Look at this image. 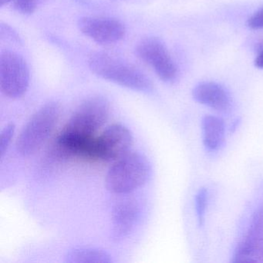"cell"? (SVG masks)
Masks as SVG:
<instances>
[{
  "instance_id": "cell-18",
  "label": "cell",
  "mask_w": 263,
  "mask_h": 263,
  "mask_svg": "<svg viewBox=\"0 0 263 263\" xmlns=\"http://www.w3.org/2000/svg\"><path fill=\"white\" fill-rule=\"evenodd\" d=\"M255 65L258 68L263 69V50L257 56L255 61Z\"/></svg>"
},
{
  "instance_id": "cell-15",
  "label": "cell",
  "mask_w": 263,
  "mask_h": 263,
  "mask_svg": "<svg viewBox=\"0 0 263 263\" xmlns=\"http://www.w3.org/2000/svg\"><path fill=\"white\" fill-rule=\"evenodd\" d=\"M15 127L13 124H9L4 127V130L1 132L0 135V155L1 157H4L10 146V143L12 141L13 135H14Z\"/></svg>"
},
{
  "instance_id": "cell-2",
  "label": "cell",
  "mask_w": 263,
  "mask_h": 263,
  "mask_svg": "<svg viewBox=\"0 0 263 263\" xmlns=\"http://www.w3.org/2000/svg\"><path fill=\"white\" fill-rule=\"evenodd\" d=\"M62 114L61 104L50 101L36 110L16 140V151L24 157L36 153L51 136Z\"/></svg>"
},
{
  "instance_id": "cell-10",
  "label": "cell",
  "mask_w": 263,
  "mask_h": 263,
  "mask_svg": "<svg viewBox=\"0 0 263 263\" xmlns=\"http://www.w3.org/2000/svg\"><path fill=\"white\" fill-rule=\"evenodd\" d=\"M194 99L214 110L224 111L230 106V97L224 87L215 82L198 84L192 91Z\"/></svg>"
},
{
  "instance_id": "cell-7",
  "label": "cell",
  "mask_w": 263,
  "mask_h": 263,
  "mask_svg": "<svg viewBox=\"0 0 263 263\" xmlns=\"http://www.w3.org/2000/svg\"><path fill=\"white\" fill-rule=\"evenodd\" d=\"M136 53L140 59L153 68L163 81L172 82L176 78V66L161 40L156 37L142 40L137 46Z\"/></svg>"
},
{
  "instance_id": "cell-19",
  "label": "cell",
  "mask_w": 263,
  "mask_h": 263,
  "mask_svg": "<svg viewBox=\"0 0 263 263\" xmlns=\"http://www.w3.org/2000/svg\"><path fill=\"white\" fill-rule=\"evenodd\" d=\"M13 2V0H0V5L1 7H4L6 4H9V3Z\"/></svg>"
},
{
  "instance_id": "cell-16",
  "label": "cell",
  "mask_w": 263,
  "mask_h": 263,
  "mask_svg": "<svg viewBox=\"0 0 263 263\" xmlns=\"http://www.w3.org/2000/svg\"><path fill=\"white\" fill-rule=\"evenodd\" d=\"M13 7L22 14L30 15L34 13L37 7V0H13Z\"/></svg>"
},
{
  "instance_id": "cell-12",
  "label": "cell",
  "mask_w": 263,
  "mask_h": 263,
  "mask_svg": "<svg viewBox=\"0 0 263 263\" xmlns=\"http://www.w3.org/2000/svg\"><path fill=\"white\" fill-rule=\"evenodd\" d=\"M202 141L209 151H216L222 145L224 139V121L221 118L206 115L201 121Z\"/></svg>"
},
{
  "instance_id": "cell-5",
  "label": "cell",
  "mask_w": 263,
  "mask_h": 263,
  "mask_svg": "<svg viewBox=\"0 0 263 263\" xmlns=\"http://www.w3.org/2000/svg\"><path fill=\"white\" fill-rule=\"evenodd\" d=\"M30 74L27 61L15 52L6 50L0 57V87L7 98L17 99L25 95Z\"/></svg>"
},
{
  "instance_id": "cell-17",
  "label": "cell",
  "mask_w": 263,
  "mask_h": 263,
  "mask_svg": "<svg viewBox=\"0 0 263 263\" xmlns=\"http://www.w3.org/2000/svg\"><path fill=\"white\" fill-rule=\"evenodd\" d=\"M247 24L248 27L252 30L263 29V7L249 18Z\"/></svg>"
},
{
  "instance_id": "cell-4",
  "label": "cell",
  "mask_w": 263,
  "mask_h": 263,
  "mask_svg": "<svg viewBox=\"0 0 263 263\" xmlns=\"http://www.w3.org/2000/svg\"><path fill=\"white\" fill-rule=\"evenodd\" d=\"M110 105L107 99L96 96L83 101L60 133L78 138L96 136L108 121Z\"/></svg>"
},
{
  "instance_id": "cell-1",
  "label": "cell",
  "mask_w": 263,
  "mask_h": 263,
  "mask_svg": "<svg viewBox=\"0 0 263 263\" xmlns=\"http://www.w3.org/2000/svg\"><path fill=\"white\" fill-rule=\"evenodd\" d=\"M89 67L97 76L135 91L149 93L153 89L152 81L130 63L104 52L93 53Z\"/></svg>"
},
{
  "instance_id": "cell-11",
  "label": "cell",
  "mask_w": 263,
  "mask_h": 263,
  "mask_svg": "<svg viewBox=\"0 0 263 263\" xmlns=\"http://www.w3.org/2000/svg\"><path fill=\"white\" fill-rule=\"evenodd\" d=\"M263 232V211L258 212L245 239L239 245L234 255V262L252 261V258L258 246Z\"/></svg>"
},
{
  "instance_id": "cell-14",
  "label": "cell",
  "mask_w": 263,
  "mask_h": 263,
  "mask_svg": "<svg viewBox=\"0 0 263 263\" xmlns=\"http://www.w3.org/2000/svg\"><path fill=\"white\" fill-rule=\"evenodd\" d=\"M208 190L205 187H201L195 195V210L198 217V224L202 226L205 219L206 209L208 204Z\"/></svg>"
},
{
  "instance_id": "cell-13",
  "label": "cell",
  "mask_w": 263,
  "mask_h": 263,
  "mask_svg": "<svg viewBox=\"0 0 263 263\" xmlns=\"http://www.w3.org/2000/svg\"><path fill=\"white\" fill-rule=\"evenodd\" d=\"M67 261L71 263H110V255L105 251L90 248L73 249L67 254Z\"/></svg>"
},
{
  "instance_id": "cell-9",
  "label": "cell",
  "mask_w": 263,
  "mask_h": 263,
  "mask_svg": "<svg viewBox=\"0 0 263 263\" xmlns=\"http://www.w3.org/2000/svg\"><path fill=\"white\" fill-rule=\"evenodd\" d=\"M138 203L134 198H126L118 201L112 210L114 238L119 239L128 235L138 219Z\"/></svg>"
},
{
  "instance_id": "cell-6",
  "label": "cell",
  "mask_w": 263,
  "mask_h": 263,
  "mask_svg": "<svg viewBox=\"0 0 263 263\" xmlns=\"http://www.w3.org/2000/svg\"><path fill=\"white\" fill-rule=\"evenodd\" d=\"M134 138L132 132L122 124L107 127L93 141V161H115L130 152Z\"/></svg>"
},
{
  "instance_id": "cell-3",
  "label": "cell",
  "mask_w": 263,
  "mask_h": 263,
  "mask_svg": "<svg viewBox=\"0 0 263 263\" xmlns=\"http://www.w3.org/2000/svg\"><path fill=\"white\" fill-rule=\"evenodd\" d=\"M151 174L147 158L138 152H129L114 161L106 175V187L117 195L132 193L145 184Z\"/></svg>"
},
{
  "instance_id": "cell-20",
  "label": "cell",
  "mask_w": 263,
  "mask_h": 263,
  "mask_svg": "<svg viewBox=\"0 0 263 263\" xmlns=\"http://www.w3.org/2000/svg\"><path fill=\"white\" fill-rule=\"evenodd\" d=\"M115 1H127V0H115Z\"/></svg>"
},
{
  "instance_id": "cell-8",
  "label": "cell",
  "mask_w": 263,
  "mask_h": 263,
  "mask_svg": "<svg viewBox=\"0 0 263 263\" xmlns=\"http://www.w3.org/2000/svg\"><path fill=\"white\" fill-rule=\"evenodd\" d=\"M78 25L85 36L98 44H115L126 33L124 24L114 18L84 16L78 21Z\"/></svg>"
}]
</instances>
